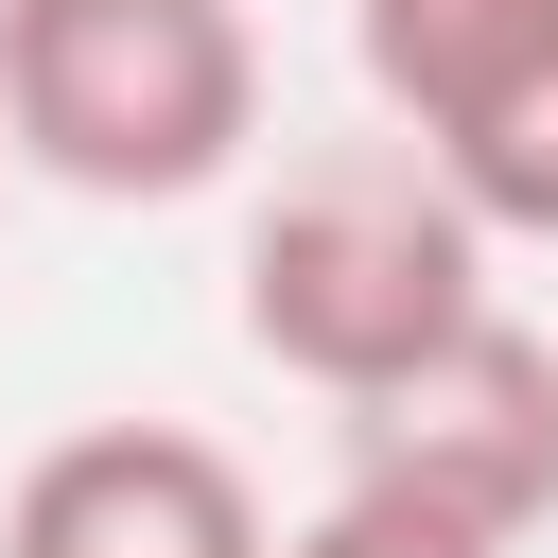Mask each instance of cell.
Masks as SVG:
<instances>
[{"label": "cell", "mask_w": 558, "mask_h": 558, "mask_svg": "<svg viewBox=\"0 0 558 558\" xmlns=\"http://www.w3.org/2000/svg\"><path fill=\"white\" fill-rule=\"evenodd\" d=\"M227 279H244V349L349 418V401H384L401 366H436L488 314V227L401 140H331V157H279Z\"/></svg>", "instance_id": "obj_1"}, {"label": "cell", "mask_w": 558, "mask_h": 558, "mask_svg": "<svg viewBox=\"0 0 558 558\" xmlns=\"http://www.w3.org/2000/svg\"><path fill=\"white\" fill-rule=\"evenodd\" d=\"M262 35L244 0H0V157L87 209H174L244 174Z\"/></svg>", "instance_id": "obj_2"}, {"label": "cell", "mask_w": 558, "mask_h": 558, "mask_svg": "<svg viewBox=\"0 0 558 558\" xmlns=\"http://www.w3.org/2000/svg\"><path fill=\"white\" fill-rule=\"evenodd\" d=\"M349 70L488 244H558V0H349Z\"/></svg>", "instance_id": "obj_3"}, {"label": "cell", "mask_w": 558, "mask_h": 558, "mask_svg": "<svg viewBox=\"0 0 558 558\" xmlns=\"http://www.w3.org/2000/svg\"><path fill=\"white\" fill-rule=\"evenodd\" d=\"M349 488H384V506L523 558L558 523V331H523L488 296L436 366H401L384 401H349Z\"/></svg>", "instance_id": "obj_4"}, {"label": "cell", "mask_w": 558, "mask_h": 558, "mask_svg": "<svg viewBox=\"0 0 558 558\" xmlns=\"http://www.w3.org/2000/svg\"><path fill=\"white\" fill-rule=\"evenodd\" d=\"M0 558H279V523L192 418H70L0 488Z\"/></svg>", "instance_id": "obj_5"}, {"label": "cell", "mask_w": 558, "mask_h": 558, "mask_svg": "<svg viewBox=\"0 0 558 558\" xmlns=\"http://www.w3.org/2000/svg\"><path fill=\"white\" fill-rule=\"evenodd\" d=\"M279 558H488V541H453V523H418V506H384V488H331Z\"/></svg>", "instance_id": "obj_6"}, {"label": "cell", "mask_w": 558, "mask_h": 558, "mask_svg": "<svg viewBox=\"0 0 558 558\" xmlns=\"http://www.w3.org/2000/svg\"><path fill=\"white\" fill-rule=\"evenodd\" d=\"M0 174H17V157H0Z\"/></svg>", "instance_id": "obj_7"}]
</instances>
